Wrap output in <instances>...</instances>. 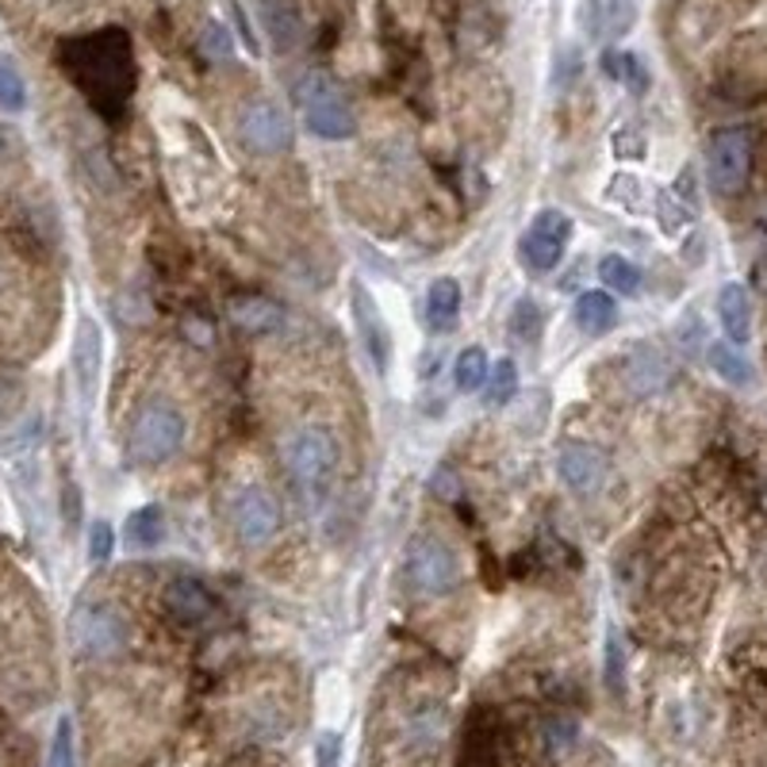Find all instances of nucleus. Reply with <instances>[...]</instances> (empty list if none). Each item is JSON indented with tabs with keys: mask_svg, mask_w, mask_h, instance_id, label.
I'll list each match as a JSON object with an SVG mask.
<instances>
[{
	"mask_svg": "<svg viewBox=\"0 0 767 767\" xmlns=\"http://www.w3.org/2000/svg\"><path fill=\"white\" fill-rule=\"evenodd\" d=\"M58 66L88 96L100 116L116 119L127 108V96L135 88V54L131 39L119 28H104L93 35L66 39L58 46Z\"/></svg>",
	"mask_w": 767,
	"mask_h": 767,
	"instance_id": "nucleus-1",
	"label": "nucleus"
},
{
	"mask_svg": "<svg viewBox=\"0 0 767 767\" xmlns=\"http://www.w3.org/2000/svg\"><path fill=\"white\" fill-rule=\"evenodd\" d=\"M285 465L307 503H322L338 472V441L327 426H300L285 441Z\"/></svg>",
	"mask_w": 767,
	"mask_h": 767,
	"instance_id": "nucleus-2",
	"label": "nucleus"
},
{
	"mask_svg": "<svg viewBox=\"0 0 767 767\" xmlns=\"http://www.w3.org/2000/svg\"><path fill=\"white\" fill-rule=\"evenodd\" d=\"M184 434H189V426L173 403H147L127 430V457L135 465H166L181 454Z\"/></svg>",
	"mask_w": 767,
	"mask_h": 767,
	"instance_id": "nucleus-3",
	"label": "nucleus"
},
{
	"mask_svg": "<svg viewBox=\"0 0 767 767\" xmlns=\"http://www.w3.org/2000/svg\"><path fill=\"white\" fill-rule=\"evenodd\" d=\"M460 579L457 553L438 537H418L403 556V584L415 599H438Z\"/></svg>",
	"mask_w": 767,
	"mask_h": 767,
	"instance_id": "nucleus-4",
	"label": "nucleus"
},
{
	"mask_svg": "<svg viewBox=\"0 0 767 767\" xmlns=\"http://www.w3.org/2000/svg\"><path fill=\"white\" fill-rule=\"evenodd\" d=\"M300 104H303V124L311 135L327 142H342L358 131V119H353L350 104L338 96V88L327 77L311 74L300 85Z\"/></svg>",
	"mask_w": 767,
	"mask_h": 767,
	"instance_id": "nucleus-5",
	"label": "nucleus"
},
{
	"mask_svg": "<svg viewBox=\"0 0 767 767\" xmlns=\"http://www.w3.org/2000/svg\"><path fill=\"white\" fill-rule=\"evenodd\" d=\"M568 238H572V215L561 212V207H541L534 220H530L526 234L519 238L522 265L530 273H553L561 265Z\"/></svg>",
	"mask_w": 767,
	"mask_h": 767,
	"instance_id": "nucleus-6",
	"label": "nucleus"
},
{
	"mask_svg": "<svg viewBox=\"0 0 767 767\" xmlns=\"http://www.w3.org/2000/svg\"><path fill=\"white\" fill-rule=\"evenodd\" d=\"M127 618L116 607H81L70 621V641L81 657H116L127 649Z\"/></svg>",
	"mask_w": 767,
	"mask_h": 767,
	"instance_id": "nucleus-7",
	"label": "nucleus"
},
{
	"mask_svg": "<svg viewBox=\"0 0 767 767\" xmlns=\"http://www.w3.org/2000/svg\"><path fill=\"white\" fill-rule=\"evenodd\" d=\"M748 169H753V139H748V131L729 127V131H717L710 139L706 150L710 189L722 192V196H733V192L745 189Z\"/></svg>",
	"mask_w": 767,
	"mask_h": 767,
	"instance_id": "nucleus-8",
	"label": "nucleus"
},
{
	"mask_svg": "<svg viewBox=\"0 0 767 767\" xmlns=\"http://www.w3.org/2000/svg\"><path fill=\"white\" fill-rule=\"evenodd\" d=\"M231 526L242 545H265L280 530V507L265 488H238L231 499Z\"/></svg>",
	"mask_w": 767,
	"mask_h": 767,
	"instance_id": "nucleus-9",
	"label": "nucleus"
},
{
	"mask_svg": "<svg viewBox=\"0 0 767 767\" xmlns=\"http://www.w3.org/2000/svg\"><path fill=\"white\" fill-rule=\"evenodd\" d=\"M238 139L254 153H285L292 147V119L280 104L254 100L238 116Z\"/></svg>",
	"mask_w": 767,
	"mask_h": 767,
	"instance_id": "nucleus-10",
	"label": "nucleus"
},
{
	"mask_svg": "<svg viewBox=\"0 0 767 767\" xmlns=\"http://www.w3.org/2000/svg\"><path fill=\"white\" fill-rule=\"evenodd\" d=\"M607 472H610L607 457L592 446L568 441V446H561V454H556V476H561L576 496H595V491H603Z\"/></svg>",
	"mask_w": 767,
	"mask_h": 767,
	"instance_id": "nucleus-11",
	"label": "nucleus"
},
{
	"mask_svg": "<svg viewBox=\"0 0 767 767\" xmlns=\"http://www.w3.org/2000/svg\"><path fill=\"white\" fill-rule=\"evenodd\" d=\"M637 23V0H579V28L595 43H614Z\"/></svg>",
	"mask_w": 767,
	"mask_h": 767,
	"instance_id": "nucleus-12",
	"label": "nucleus"
},
{
	"mask_svg": "<svg viewBox=\"0 0 767 767\" xmlns=\"http://www.w3.org/2000/svg\"><path fill=\"white\" fill-rule=\"evenodd\" d=\"M350 300H353V327H358V334H361V342H365L373 365L384 373L387 361H392V330H387V322H384L381 303L369 296L365 285H353Z\"/></svg>",
	"mask_w": 767,
	"mask_h": 767,
	"instance_id": "nucleus-13",
	"label": "nucleus"
},
{
	"mask_svg": "<svg viewBox=\"0 0 767 767\" xmlns=\"http://www.w3.org/2000/svg\"><path fill=\"white\" fill-rule=\"evenodd\" d=\"M100 361H104V330L85 315V319L77 322V334H74V373H77V387L85 400H93V392H96Z\"/></svg>",
	"mask_w": 767,
	"mask_h": 767,
	"instance_id": "nucleus-14",
	"label": "nucleus"
},
{
	"mask_svg": "<svg viewBox=\"0 0 767 767\" xmlns=\"http://www.w3.org/2000/svg\"><path fill=\"white\" fill-rule=\"evenodd\" d=\"M672 376H675L672 361H668L660 350H652V345H641V350L629 353V361H626V381H629V387H633L637 395L660 392V387L672 381Z\"/></svg>",
	"mask_w": 767,
	"mask_h": 767,
	"instance_id": "nucleus-15",
	"label": "nucleus"
},
{
	"mask_svg": "<svg viewBox=\"0 0 767 767\" xmlns=\"http://www.w3.org/2000/svg\"><path fill=\"white\" fill-rule=\"evenodd\" d=\"M166 610L177 621H184V626H200L212 614V595H207V587L200 579L181 576L166 587Z\"/></svg>",
	"mask_w": 767,
	"mask_h": 767,
	"instance_id": "nucleus-16",
	"label": "nucleus"
},
{
	"mask_svg": "<svg viewBox=\"0 0 767 767\" xmlns=\"http://www.w3.org/2000/svg\"><path fill=\"white\" fill-rule=\"evenodd\" d=\"M717 319H722V330L729 342L745 345L753 338V303H748L745 285H722V292H717Z\"/></svg>",
	"mask_w": 767,
	"mask_h": 767,
	"instance_id": "nucleus-17",
	"label": "nucleus"
},
{
	"mask_svg": "<svg viewBox=\"0 0 767 767\" xmlns=\"http://www.w3.org/2000/svg\"><path fill=\"white\" fill-rule=\"evenodd\" d=\"M572 319H576V327L584 330L587 338H603L607 330L618 327V303H614L610 292L592 288V292H584L576 300V307H572Z\"/></svg>",
	"mask_w": 767,
	"mask_h": 767,
	"instance_id": "nucleus-18",
	"label": "nucleus"
},
{
	"mask_svg": "<svg viewBox=\"0 0 767 767\" xmlns=\"http://www.w3.org/2000/svg\"><path fill=\"white\" fill-rule=\"evenodd\" d=\"M257 12H262V23L269 31V39L280 46V51H292L303 39V23L296 15V8L288 0H257Z\"/></svg>",
	"mask_w": 767,
	"mask_h": 767,
	"instance_id": "nucleus-19",
	"label": "nucleus"
},
{
	"mask_svg": "<svg viewBox=\"0 0 767 767\" xmlns=\"http://www.w3.org/2000/svg\"><path fill=\"white\" fill-rule=\"evenodd\" d=\"M124 537H127V545H131V548L161 545V537H166V511H161L158 503H147V507H139V511H131V514H127Z\"/></svg>",
	"mask_w": 767,
	"mask_h": 767,
	"instance_id": "nucleus-20",
	"label": "nucleus"
},
{
	"mask_svg": "<svg viewBox=\"0 0 767 767\" xmlns=\"http://www.w3.org/2000/svg\"><path fill=\"white\" fill-rule=\"evenodd\" d=\"M426 315H430L434 330H454L460 315V285L454 277H438L426 292Z\"/></svg>",
	"mask_w": 767,
	"mask_h": 767,
	"instance_id": "nucleus-21",
	"label": "nucleus"
},
{
	"mask_svg": "<svg viewBox=\"0 0 767 767\" xmlns=\"http://www.w3.org/2000/svg\"><path fill=\"white\" fill-rule=\"evenodd\" d=\"M488 376H491V361H488V353H483L480 345H468V350L457 353V361H454L457 392H465V395L480 392V387L488 384Z\"/></svg>",
	"mask_w": 767,
	"mask_h": 767,
	"instance_id": "nucleus-22",
	"label": "nucleus"
},
{
	"mask_svg": "<svg viewBox=\"0 0 767 767\" xmlns=\"http://www.w3.org/2000/svg\"><path fill=\"white\" fill-rule=\"evenodd\" d=\"M706 358H710V369H714V373L722 376L725 384H733V387L753 384V365H748V361L741 358V353L733 350L729 342H714L706 350Z\"/></svg>",
	"mask_w": 767,
	"mask_h": 767,
	"instance_id": "nucleus-23",
	"label": "nucleus"
},
{
	"mask_svg": "<svg viewBox=\"0 0 767 767\" xmlns=\"http://www.w3.org/2000/svg\"><path fill=\"white\" fill-rule=\"evenodd\" d=\"M599 280L618 296H637L641 292V269H637L629 257L621 254H607L599 262Z\"/></svg>",
	"mask_w": 767,
	"mask_h": 767,
	"instance_id": "nucleus-24",
	"label": "nucleus"
},
{
	"mask_svg": "<svg viewBox=\"0 0 767 767\" xmlns=\"http://www.w3.org/2000/svg\"><path fill=\"white\" fill-rule=\"evenodd\" d=\"M234 322L246 330H254V334H265V330H277L280 327V307L262 300V296H254V300H238L231 307Z\"/></svg>",
	"mask_w": 767,
	"mask_h": 767,
	"instance_id": "nucleus-25",
	"label": "nucleus"
},
{
	"mask_svg": "<svg viewBox=\"0 0 767 767\" xmlns=\"http://www.w3.org/2000/svg\"><path fill=\"white\" fill-rule=\"evenodd\" d=\"M607 74L618 77L621 85L629 88L633 96L649 93V70H645V62L637 58V54L621 51V54H607Z\"/></svg>",
	"mask_w": 767,
	"mask_h": 767,
	"instance_id": "nucleus-26",
	"label": "nucleus"
},
{
	"mask_svg": "<svg viewBox=\"0 0 767 767\" xmlns=\"http://www.w3.org/2000/svg\"><path fill=\"white\" fill-rule=\"evenodd\" d=\"M488 403L491 407H503V403L514 400V392H519V365H514L511 358H499L496 365H491V376H488Z\"/></svg>",
	"mask_w": 767,
	"mask_h": 767,
	"instance_id": "nucleus-27",
	"label": "nucleus"
},
{
	"mask_svg": "<svg viewBox=\"0 0 767 767\" xmlns=\"http://www.w3.org/2000/svg\"><path fill=\"white\" fill-rule=\"evenodd\" d=\"M0 108L4 111H23L28 108V85L15 74L12 62H0Z\"/></svg>",
	"mask_w": 767,
	"mask_h": 767,
	"instance_id": "nucleus-28",
	"label": "nucleus"
},
{
	"mask_svg": "<svg viewBox=\"0 0 767 767\" xmlns=\"http://www.w3.org/2000/svg\"><path fill=\"white\" fill-rule=\"evenodd\" d=\"M39 434H43V415H28L23 418L20 426H15L12 434H4L0 438V454L4 457H15V454H23V449H31L39 441Z\"/></svg>",
	"mask_w": 767,
	"mask_h": 767,
	"instance_id": "nucleus-29",
	"label": "nucleus"
},
{
	"mask_svg": "<svg viewBox=\"0 0 767 767\" xmlns=\"http://www.w3.org/2000/svg\"><path fill=\"white\" fill-rule=\"evenodd\" d=\"M200 46H204V54L212 62H227L231 54H234V39H231V31L223 28L220 20H207L204 23V35H200Z\"/></svg>",
	"mask_w": 767,
	"mask_h": 767,
	"instance_id": "nucleus-30",
	"label": "nucleus"
},
{
	"mask_svg": "<svg viewBox=\"0 0 767 767\" xmlns=\"http://www.w3.org/2000/svg\"><path fill=\"white\" fill-rule=\"evenodd\" d=\"M626 683V645H621V633L618 629H607V688L610 691H621Z\"/></svg>",
	"mask_w": 767,
	"mask_h": 767,
	"instance_id": "nucleus-31",
	"label": "nucleus"
},
{
	"mask_svg": "<svg viewBox=\"0 0 767 767\" xmlns=\"http://www.w3.org/2000/svg\"><path fill=\"white\" fill-rule=\"evenodd\" d=\"M46 767H74V722H70V717H62L58 729H54Z\"/></svg>",
	"mask_w": 767,
	"mask_h": 767,
	"instance_id": "nucleus-32",
	"label": "nucleus"
},
{
	"mask_svg": "<svg viewBox=\"0 0 767 767\" xmlns=\"http://www.w3.org/2000/svg\"><path fill=\"white\" fill-rule=\"evenodd\" d=\"M111 553H116V530L108 526V522H93V530H88V561L93 564H108Z\"/></svg>",
	"mask_w": 767,
	"mask_h": 767,
	"instance_id": "nucleus-33",
	"label": "nucleus"
},
{
	"mask_svg": "<svg viewBox=\"0 0 767 767\" xmlns=\"http://www.w3.org/2000/svg\"><path fill=\"white\" fill-rule=\"evenodd\" d=\"M514 334L519 338L541 334V307H537V300H530V296H522V300L514 303Z\"/></svg>",
	"mask_w": 767,
	"mask_h": 767,
	"instance_id": "nucleus-34",
	"label": "nucleus"
},
{
	"mask_svg": "<svg viewBox=\"0 0 767 767\" xmlns=\"http://www.w3.org/2000/svg\"><path fill=\"white\" fill-rule=\"evenodd\" d=\"M579 70H584V58H579L576 46H564V51H556V62H553V85L568 88L572 81L579 77Z\"/></svg>",
	"mask_w": 767,
	"mask_h": 767,
	"instance_id": "nucleus-35",
	"label": "nucleus"
},
{
	"mask_svg": "<svg viewBox=\"0 0 767 767\" xmlns=\"http://www.w3.org/2000/svg\"><path fill=\"white\" fill-rule=\"evenodd\" d=\"M338 756H342V737L330 729H322L315 737V764L319 767H338Z\"/></svg>",
	"mask_w": 767,
	"mask_h": 767,
	"instance_id": "nucleus-36",
	"label": "nucleus"
},
{
	"mask_svg": "<svg viewBox=\"0 0 767 767\" xmlns=\"http://www.w3.org/2000/svg\"><path fill=\"white\" fill-rule=\"evenodd\" d=\"M545 737L553 753H568V748L576 745V722H568V717H564V722H553L545 729Z\"/></svg>",
	"mask_w": 767,
	"mask_h": 767,
	"instance_id": "nucleus-37",
	"label": "nucleus"
},
{
	"mask_svg": "<svg viewBox=\"0 0 767 767\" xmlns=\"http://www.w3.org/2000/svg\"><path fill=\"white\" fill-rule=\"evenodd\" d=\"M657 204H660V223H664L668 234H675V231H680V223H688V212H683V207H675L668 192H660Z\"/></svg>",
	"mask_w": 767,
	"mask_h": 767,
	"instance_id": "nucleus-38",
	"label": "nucleus"
},
{
	"mask_svg": "<svg viewBox=\"0 0 767 767\" xmlns=\"http://www.w3.org/2000/svg\"><path fill=\"white\" fill-rule=\"evenodd\" d=\"M62 507H66V522H70V526H77V522H81V491L74 488V483L62 491Z\"/></svg>",
	"mask_w": 767,
	"mask_h": 767,
	"instance_id": "nucleus-39",
	"label": "nucleus"
},
{
	"mask_svg": "<svg viewBox=\"0 0 767 767\" xmlns=\"http://www.w3.org/2000/svg\"><path fill=\"white\" fill-rule=\"evenodd\" d=\"M430 483H434V491H441L446 499H457V480H454V472H449V468H438Z\"/></svg>",
	"mask_w": 767,
	"mask_h": 767,
	"instance_id": "nucleus-40",
	"label": "nucleus"
},
{
	"mask_svg": "<svg viewBox=\"0 0 767 767\" xmlns=\"http://www.w3.org/2000/svg\"><path fill=\"white\" fill-rule=\"evenodd\" d=\"M231 15H234V23H238L242 39H246V46H249V51H257V39H254V31H249V23H246V12H242V4H231Z\"/></svg>",
	"mask_w": 767,
	"mask_h": 767,
	"instance_id": "nucleus-41",
	"label": "nucleus"
},
{
	"mask_svg": "<svg viewBox=\"0 0 767 767\" xmlns=\"http://www.w3.org/2000/svg\"><path fill=\"white\" fill-rule=\"evenodd\" d=\"M753 280H756V288H760V292L767 296V257H764V262H756Z\"/></svg>",
	"mask_w": 767,
	"mask_h": 767,
	"instance_id": "nucleus-42",
	"label": "nucleus"
}]
</instances>
